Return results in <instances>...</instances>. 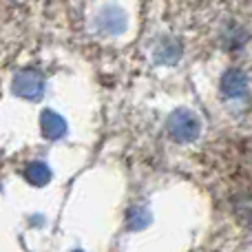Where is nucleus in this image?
<instances>
[{
  "instance_id": "f257e3e1",
  "label": "nucleus",
  "mask_w": 252,
  "mask_h": 252,
  "mask_svg": "<svg viewBox=\"0 0 252 252\" xmlns=\"http://www.w3.org/2000/svg\"><path fill=\"white\" fill-rule=\"evenodd\" d=\"M168 130L175 139L186 142V139H195L199 133V122L190 111H177L173 113V118L168 120Z\"/></svg>"
},
{
  "instance_id": "f03ea898",
  "label": "nucleus",
  "mask_w": 252,
  "mask_h": 252,
  "mask_svg": "<svg viewBox=\"0 0 252 252\" xmlns=\"http://www.w3.org/2000/svg\"><path fill=\"white\" fill-rule=\"evenodd\" d=\"M13 93L27 100H33L42 93V78L35 71H22L13 78Z\"/></svg>"
},
{
  "instance_id": "7ed1b4c3",
  "label": "nucleus",
  "mask_w": 252,
  "mask_h": 252,
  "mask_svg": "<svg viewBox=\"0 0 252 252\" xmlns=\"http://www.w3.org/2000/svg\"><path fill=\"white\" fill-rule=\"evenodd\" d=\"M221 87H223V93H226V95H230V97L241 95V93L246 91V75L241 73V71H237V69L228 71V73L223 75Z\"/></svg>"
},
{
  "instance_id": "20e7f679",
  "label": "nucleus",
  "mask_w": 252,
  "mask_h": 252,
  "mask_svg": "<svg viewBox=\"0 0 252 252\" xmlns=\"http://www.w3.org/2000/svg\"><path fill=\"white\" fill-rule=\"evenodd\" d=\"M42 130H44V135H47V137L58 139V137H62V135H64L66 124H64V120H62L60 115L51 113V111H44V113H42Z\"/></svg>"
}]
</instances>
